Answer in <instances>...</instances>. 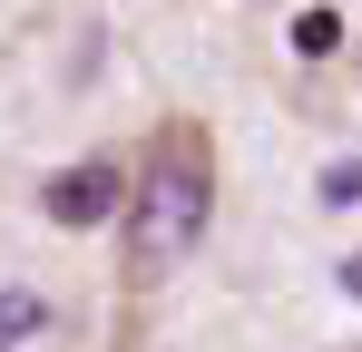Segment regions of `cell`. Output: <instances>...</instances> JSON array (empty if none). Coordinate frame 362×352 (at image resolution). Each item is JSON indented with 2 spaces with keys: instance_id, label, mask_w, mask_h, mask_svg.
Segmentation results:
<instances>
[{
  "instance_id": "6da1fadb",
  "label": "cell",
  "mask_w": 362,
  "mask_h": 352,
  "mask_svg": "<svg viewBox=\"0 0 362 352\" xmlns=\"http://www.w3.org/2000/svg\"><path fill=\"white\" fill-rule=\"evenodd\" d=\"M216 216V137L206 117H167L137 157V196H127V284H167L186 254L206 245Z\"/></svg>"
},
{
  "instance_id": "7a4b0ae2",
  "label": "cell",
  "mask_w": 362,
  "mask_h": 352,
  "mask_svg": "<svg viewBox=\"0 0 362 352\" xmlns=\"http://www.w3.org/2000/svg\"><path fill=\"white\" fill-rule=\"evenodd\" d=\"M127 196H137V167H118V157H78V167H59L49 186H40V216L69 235L88 225H127Z\"/></svg>"
},
{
  "instance_id": "3957f363",
  "label": "cell",
  "mask_w": 362,
  "mask_h": 352,
  "mask_svg": "<svg viewBox=\"0 0 362 352\" xmlns=\"http://www.w3.org/2000/svg\"><path fill=\"white\" fill-rule=\"evenodd\" d=\"M40 323H49V303H40L30 284H10V293H0V352H20Z\"/></svg>"
},
{
  "instance_id": "277c9868",
  "label": "cell",
  "mask_w": 362,
  "mask_h": 352,
  "mask_svg": "<svg viewBox=\"0 0 362 352\" xmlns=\"http://www.w3.org/2000/svg\"><path fill=\"white\" fill-rule=\"evenodd\" d=\"M343 49V20H333V10H303L294 20V59H333Z\"/></svg>"
},
{
  "instance_id": "5b68a950",
  "label": "cell",
  "mask_w": 362,
  "mask_h": 352,
  "mask_svg": "<svg viewBox=\"0 0 362 352\" xmlns=\"http://www.w3.org/2000/svg\"><path fill=\"white\" fill-rule=\"evenodd\" d=\"M323 206H362V157H343V167H323Z\"/></svg>"
}]
</instances>
